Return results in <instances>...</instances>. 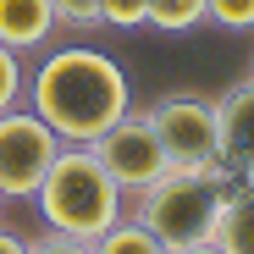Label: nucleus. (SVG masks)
I'll list each match as a JSON object with an SVG mask.
<instances>
[{
	"mask_svg": "<svg viewBox=\"0 0 254 254\" xmlns=\"http://www.w3.org/2000/svg\"><path fill=\"white\" fill-rule=\"evenodd\" d=\"M227 193H232L227 166H216V172H166L160 183L133 193V221H144L166 249L216 243Z\"/></svg>",
	"mask_w": 254,
	"mask_h": 254,
	"instance_id": "7ed1b4c3",
	"label": "nucleus"
},
{
	"mask_svg": "<svg viewBox=\"0 0 254 254\" xmlns=\"http://www.w3.org/2000/svg\"><path fill=\"white\" fill-rule=\"evenodd\" d=\"M28 100H33V116L61 144H94L105 127H116L133 111V83L105 50L66 45L45 56V66L28 77Z\"/></svg>",
	"mask_w": 254,
	"mask_h": 254,
	"instance_id": "f257e3e1",
	"label": "nucleus"
},
{
	"mask_svg": "<svg viewBox=\"0 0 254 254\" xmlns=\"http://www.w3.org/2000/svg\"><path fill=\"white\" fill-rule=\"evenodd\" d=\"M28 254H94V243H83V238H66V232H50V227H45V238H33Z\"/></svg>",
	"mask_w": 254,
	"mask_h": 254,
	"instance_id": "dca6fc26",
	"label": "nucleus"
},
{
	"mask_svg": "<svg viewBox=\"0 0 254 254\" xmlns=\"http://www.w3.org/2000/svg\"><path fill=\"white\" fill-rule=\"evenodd\" d=\"M56 6V22L66 28H94L100 22V0H50Z\"/></svg>",
	"mask_w": 254,
	"mask_h": 254,
	"instance_id": "2eb2a0df",
	"label": "nucleus"
},
{
	"mask_svg": "<svg viewBox=\"0 0 254 254\" xmlns=\"http://www.w3.org/2000/svg\"><path fill=\"white\" fill-rule=\"evenodd\" d=\"M56 33L50 0H0V45L6 50H39Z\"/></svg>",
	"mask_w": 254,
	"mask_h": 254,
	"instance_id": "6e6552de",
	"label": "nucleus"
},
{
	"mask_svg": "<svg viewBox=\"0 0 254 254\" xmlns=\"http://www.w3.org/2000/svg\"><path fill=\"white\" fill-rule=\"evenodd\" d=\"M22 89H28V77H22V66H17V50L0 45V111H11V105L22 100Z\"/></svg>",
	"mask_w": 254,
	"mask_h": 254,
	"instance_id": "ddd939ff",
	"label": "nucleus"
},
{
	"mask_svg": "<svg viewBox=\"0 0 254 254\" xmlns=\"http://www.w3.org/2000/svg\"><path fill=\"white\" fill-rule=\"evenodd\" d=\"M0 204H6V193H0Z\"/></svg>",
	"mask_w": 254,
	"mask_h": 254,
	"instance_id": "6ab92c4d",
	"label": "nucleus"
},
{
	"mask_svg": "<svg viewBox=\"0 0 254 254\" xmlns=\"http://www.w3.org/2000/svg\"><path fill=\"white\" fill-rule=\"evenodd\" d=\"M89 149L100 155V166L111 172V183H116L127 199L144 193L149 183H160L166 172H172V160H166V149H160V138H155V127H149L144 111H127L116 127H105Z\"/></svg>",
	"mask_w": 254,
	"mask_h": 254,
	"instance_id": "39448f33",
	"label": "nucleus"
},
{
	"mask_svg": "<svg viewBox=\"0 0 254 254\" xmlns=\"http://www.w3.org/2000/svg\"><path fill=\"white\" fill-rule=\"evenodd\" d=\"M144 116L155 127L166 160H172V172H216L221 166L216 100H204V94H160Z\"/></svg>",
	"mask_w": 254,
	"mask_h": 254,
	"instance_id": "20e7f679",
	"label": "nucleus"
},
{
	"mask_svg": "<svg viewBox=\"0 0 254 254\" xmlns=\"http://www.w3.org/2000/svg\"><path fill=\"white\" fill-rule=\"evenodd\" d=\"M0 254H28V238H17V232L0 227Z\"/></svg>",
	"mask_w": 254,
	"mask_h": 254,
	"instance_id": "f3484780",
	"label": "nucleus"
},
{
	"mask_svg": "<svg viewBox=\"0 0 254 254\" xmlns=\"http://www.w3.org/2000/svg\"><path fill=\"white\" fill-rule=\"evenodd\" d=\"M56 155H61V138L33 111H17V105L0 111V193L6 199H33Z\"/></svg>",
	"mask_w": 254,
	"mask_h": 254,
	"instance_id": "423d86ee",
	"label": "nucleus"
},
{
	"mask_svg": "<svg viewBox=\"0 0 254 254\" xmlns=\"http://www.w3.org/2000/svg\"><path fill=\"white\" fill-rule=\"evenodd\" d=\"M249 77H254V66H249Z\"/></svg>",
	"mask_w": 254,
	"mask_h": 254,
	"instance_id": "aec40b11",
	"label": "nucleus"
},
{
	"mask_svg": "<svg viewBox=\"0 0 254 254\" xmlns=\"http://www.w3.org/2000/svg\"><path fill=\"white\" fill-rule=\"evenodd\" d=\"M149 17V0H100V22L111 28H144Z\"/></svg>",
	"mask_w": 254,
	"mask_h": 254,
	"instance_id": "4468645a",
	"label": "nucleus"
},
{
	"mask_svg": "<svg viewBox=\"0 0 254 254\" xmlns=\"http://www.w3.org/2000/svg\"><path fill=\"white\" fill-rule=\"evenodd\" d=\"M94 254H172V249H166L144 221H133V216H122L111 232H100L94 238Z\"/></svg>",
	"mask_w": 254,
	"mask_h": 254,
	"instance_id": "9d476101",
	"label": "nucleus"
},
{
	"mask_svg": "<svg viewBox=\"0 0 254 254\" xmlns=\"http://www.w3.org/2000/svg\"><path fill=\"white\" fill-rule=\"evenodd\" d=\"M204 22L232 28V33H249L254 28V0H204Z\"/></svg>",
	"mask_w": 254,
	"mask_h": 254,
	"instance_id": "f8f14e48",
	"label": "nucleus"
},
{
	"mask_svg": "<svg viewBox=\"0 0 254 254\" xmlns=\"http://www.w3.org/2000/svg\"><path fill=\"white\" fill-rule=\"evenodd\" d=\"M216 122H221V166L232 183H254V77L232 83L216 100Z\"/></svg>",
	"mask_w": 254,
	"mask_h": 254,
	"instance_id": "0eeeda50",
	"label": "nucleus"
},
{
	"mask_svg": "<svg viewBox=\"0 0 254 254\" xmlns=\"http://www.w3.org/2000/svg\"><path fill=\"white\" fill-rule=\"evenodd\" d=\"M216 249L221 254H254V183H232L221 227H216Z\"/></svg>",
	"mask_w": 254,
	"mask_h": 254,
	"instance_id": "1a4fd4ad",
	"label": "nucleus"
},
{
	"mask_svg": "<svg viewBox=\"0 0 254 254\" xmlns=\"http://www.w3.org/2000/svg\"><path fill=\"white\" fill-rule=\"evenodd\" d=\"M33 204H39L50 232H66V238H83V243H94L100 232H111L127 216V193L111 183V172L100 166V155L89 144H61V155L50 160Z\"/></svg>",
	"mask_w": 254,
	"mask_h": 254,
	"instance_id": "f03ea898",
	"label": "nucleus"
},
{
	"mask_svg": "<svg viewBox=\"0 0 254 254\" xmlns=\"http://www.w3.org/2000/svg\"><path fill=\"white\" fill-rule=\"evenodd\" d=\"M149 28L160 33H193L204 22V0H149Z\"/></svg>",
	"mask_w": 254,
	"mask_h": 254,
	"instance_id": "9b49d317",
	"label": "nucleus"
},
{
	"mask_svg": "<svg viewBox=\"0 0 254 254\" xmlns=\"http://www.w3.org/2000/svg\"><path fill=\"white\" fill-rule=\"evenodd\" d=\"M172 254H221L216 243H193V249H172Z\"/></svg>",
	"mask_w": 254,
	"mask_h": 254,
	"instance_id": "a211bd4d",
	"label": "nucleus"
}]
</instances>
